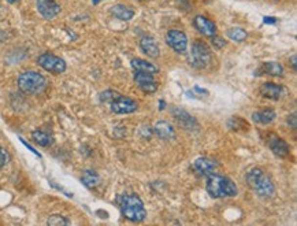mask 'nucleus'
<instances>
[{"label": "nucleus", "instance_id": "1", "mask_svg": "<svg viewBox=\"0 0 297 226\" xmlns=\"http://www.w3.org/2000/svg\"><path fill=\"white\" fill-rule=\"evenodd\" d=\"M206 189L208 195L214 199L222 198H234L238 193V189L235 184L230 178L211 173L207 176V182H206Z\"/></svg>", "mask_w": 297, "mask_h": 226}, {"label": "nucleus", "instance_id": "2", "mask_svg": "<svg viewBox=\"0 0 297 226\" xmlns=\"http://www.w3.org/2000/svg\"><path fill=\"white\" fill-rule=\"evenodd\" d=\"M118 202H119V207H121L124 217L131 222H143L147 217L144 203L137 195H134V193L122 195L118 199Z\"/></svg>", "mask_w": 297, "mask_h": 226}, {"label": "nucleus", "instance_id": "3", "mask_svg": "<svg viewBox=\"0 0 297 226\" xmlns=\"http://www.w3.org/2000/svg\"><path fill=\"white\" fill-rule=\"evenodd\" d=\"M247 182L262 198H270L276 192V186L273 184L271 178L262 169H257V167L252 169L247 174Z\"/></svg>", "mask_w": 297, "mask_h": 226}, {"label": "nucleus", "instance_id": "4", "mask_svg": "<svg viewBox=\"0 0 297 226\" xmlns=\"http://www.w3.org/2000/svg\"><path fill=\"white\" fill-rule=\"evenodd\" d=\"M18 88L26 95H39L47 88V80L40 73L28 70L18 77Z\"/></svg>", "mask_w": 297, "mask_h": 226}, {"label": "nucleus", "instance_id": "5", "mask_svg": "<svg viewBox=\"0 0 297 226\" xmlns=\"http://www.w3.org/2000/svg\"><path fill=\"white\" fill-rule=\"evenodd\" d=\"M189 62H191V66L196 68H206L211 65L212 54L206 43L200 40L194 41L189 55Z\"/></svg>", "mask_w": 297, "mask_h": 226}, {"label": "nucleus", "instance_id": "6", "mask_svg": "<svg viewBox=\"0 0 297 226\" xmlns=\"http://www.w3.org/2000/svg\"><path fill=\"white\" fill-rule=\"evenodd\" d=\"M39 66L52 74H62L66 71V62L54 54H42L37 58Z\"/></svg>", "mask_w": 297, "mask_h": 226}, {"label": "nucleus", "instance_id": "7", "mask_svg": "<svg viewBox=\"0 0 297 226\" xmlns=\"http://www.w3.org/2000/svg\"><path fill=\"white\" fill-rule=\"evenodd\" d=\"M111 111L115 114H131L138 110V103L130 97L118 95L112 102L110 103Z\"/></svg>", "mask_w": 297, "mask_h": 226}, {"label": "nucleus", "instance_id": "8", "mask_svg": "<svg viewBox=\"0 0 297 226\" xmlns=\"http://www.w3.org/2000/svg\"><path fill=\"white\" fill-rule=\"evenodd\" d=\"M166 41L170 47L173 48L175 52L184 54L188 48V37L187 34L177 29L169 30L166 34Z\"/></svg>", "mask_w": 297, "mask_h": 226}, {"label": "nucleus", "instance_id": "9", "mask_svg": "<svg viewBox=\"0 0 297 226\" xmlns=\"http://www.w3.org/2000/svg\"><path fill=\"white\" fill-rule=\"evenodd\" d=\"M134 81L137 87L144 93H153L158 90V82L153 78V74L149 73H143V71H136L134 73Z\"/></svg>", "mask_w": 297, "mask_h": 226}, {"label": "nucleus", "instance_id": "10", "mask_svg": "<svg viewBox=\"0 0 297 226\" xmlns=\"http://www.w3.org/2000/svg\"><path fill=\"white\" fill-rule=\"evenodd\" d=\"M37 10L45 20H52L61 13V6L55 0H37Z\"/></svg>", "mask_w": 297, "mask_h": 226}, {"label": "nucleus", "instance_id": "11", "mask_svg": "<svg viewBox=\"0 0 297 226\" xmlns=\"http://www.w3.org/2000/svg\"><path fill=\"white\" fill-rule=\"evenodd\" d=\"M140 48L147 56L156 59L160 55V48L158 45V41L153 39L152 36H144L140 39Z\"/></svg>", "mask_w": 297, "mask_h": 226}, {"label": "nucleus", "instance_id": "12", "mask_svg": "<svg viewBox=\"0 0 297 226\" xmlns=\"http://www.w3.org/2000/svg\"><path fill=\"white\" fill-rule=\"evenodd\" d=\"M267 143H269L270 150L273 151V154L276 155V157L285 158L289 155V152H290L289 144L286 143L283 138H281V137L270 136L269 141H267Z\"/></svg>", "mask_w": 297, "mask_h": 226}, {"label": "nucleus", "instance_id": "13", "mask_svg": "<svg viewBox=\"0 0 297 226\" xmlns=\"http://www.w3.org/2000/svg\"><path fill=\"white\" fill-rule=\"evenodd\" d=\"M194 27L200 32L203 36L206 37H212L216 34V25H215L212 21H210L203 15H197L193 21Z\"/></svg>", "mask_w": 297, "mask_h": 226}, {"label": "nucleus", "instance_id": "14", "mask_svg": "<svg viewBox=\"0 0 297 226\" xmlns=\"http://www.w3.org/2000/svg\"><path fill=\"white\" fill-rule=\"evenodd\" d=\"M282 85H278L274 82H266L260 87V95L270 100H279L282 97Z\"/></svg>", "mask_w": 297, "mask_h": 226}, {"label": "nucleus", "instance_id": "15", "mask_svg": "<svg viewBox=\"0 0 297 226\" xmlns=\"http://www.w3.org/2000/svg\"><path fill=\"white\" fill-rule=\"evenodd\" d=\"M216 162L210 159V158H199L196 159L193 163V170L200 174V176H208L211 173H214V170L216 169Z\"/></svg>", "mask_w": 297, "mask_h": 226}, {"label": "nucleus", "instance_id": "16", "mask_svg": "<svg viewBox=\"0 0 297 226\" xmlns=\"http://www.w3.org/2000/svg\"><path fill=\"white\" fill-rule=\"evenodd\" d=\"M131 68H134V71H143V73H149V74H156L159 73V68L155 66L153 63H149L145 59H140V58H134L130 62Z\"/></svg>", "mask_w": 297, "mask_h": 226}, {"label": "nucleus", "instance_id": "17", "mask_svg": "<svg viewBox=\"0 0 297 226\" xmlns=\"http://www.w3.org/2000/svg\"><path fill=\"white\" fill-rule=\"evenodd\" d=\"M153 132L156 133V136L163 138V140H170V138L175 137V132H174L173 126L166 121H159V122L155 123Z\"/></svg>", "mask_w": 297, "mask_h": 226}, {"label": "nucleus", "instance_id": "18", "mask_svg": "<svg viewBox=\"0 0 297 226\" xmlns=\"http://www.w3.org/2000/svg\"><path fill=\"white\" fill-rule=\"evenodd\" d=\"M276 118V111L273 109H264L260 111H255L252 114V119L256 123H260V125H269Z\"/></svg>", "mask_w": 297, "mask_h": 226}, {"label": "nucleus", "instance_id": "19", "mask_svg": "<svg viewBox=\"0 0 297 226\" xmlns=\"http://www.w3.org/2000/svg\"><path fill=\"white\" fill-rule=\"evenodd\" d=\"M111 14L117 18V20L121 21H130L133 17H134V11L131 7L125 6V4H117L111 8Z\"/></svg>", "mask_w": 297, "mask_h": 226}, {"label": "nucleus", "instance_id": "20", "mask_svg": "<svg viewBox=\"0 0 297 226\" xmlns=\"http://www.w3.org/2000/svg\"><path fill=\"white\" fill-rule=\"evenodd\" d=\"M173 114H174V118H175L181 126H184L185 129H192L194 125H196V121H194L193 116L189 115L187 111H184V110L174 109Z\"/></svg>", "mask_w": 297, "mask_h": 226}, {"label": "nucleus", "instance_id": "21", "mask_svg": "<svg viewBox=\"0 0 297 226\" xmlns=\"http://www.w3.org/2000/svg\"><path fill=\"white\" fill-rule=\"evenodd\" d=\"M32 137H33V141L37 143L42 147H49L51 144L54 143V137L49 132H45V130L37 129L32 133Z\"/></svg>", "mask_w": 297, "mask_h": 226}, {"label": "nucleus", "instance_id": "22", "mask_svg": "<svg viewBox=\"0 0 297 226\" xmlns=\"http://www.w3.org/2000/svg\"><path fill=\"white\" fill-rule=\"evenodd\" d=\"M259 71H262L264 74L273 75V77H282L283 75L282 65L276 63V62H266V63H263V66L260 68Z\"/></svg>", "mask_w": 297, "mask_h": 226}, {"label": "nucleus", "instance_id": "23", "mask_svg": "<svg viewBox=\"0 0 297 226\" xmlns=\"http://www.w3.org/2000/svg\"><path fill=\"white\" fill-rule=\"evenodd\" d=\"M81 181L88 188H96L97 185L100 184V177L95 170H85L81 177Z\"/></svg>", "mask_w": 297, "mask_h": 226}, {"label": "nucleus", "instance_id": "24", "mask_svg": "<svg viewBox=\"0 0 297 226\" xmlns=\"http://www.w3.org/2000/svg\"><path fill=\"white\" fill-rule=\"evenodd\" d=\"M228 37L230 40L237 41V43H242L248 37V33L242 29V27H232L228 30Z\"/></svg>", "mask_w": 297, "mask_h": 226}, {"label": "nucleus", "instance_id": "25", "mask_svg": "<svg viewBox=\"0 0 297 226\" xmlns=\"http://www.w3.org/2000/svg\"><path fill=\"white\" fill-rule=\"evenodd\" d=\"M47 225L49 226H64V225H70V221L66 217H63V215H59V214H56V215H51L48 218V221H47Z\"/></svg>", "mask_w": 297, "mask_h": 226}, {"label": "nucleus", "instance_id": "26", "mask_svg": "<svg viewBox=\"0 0 297 226\" xmlns=\"http://www.w3.org/2000/svg\"><path fill=\"white\" fill-rule=\"evenodd\" d=\"M118 95H119V93H118V92H114V90H106V92H103V93L100 95V100L104 103H111Z\"/></svg>", "mask_w": 297, "mask_h": 226}, {"label": "nucleus", "instance_id": "27", "mask_svg": "<svg viewBox=\"0 0 297 226\" xmlns=\"http://www.w3.org/2000/svg\"><path fill=\"white\" fill-rule=\"evenodd\" d=\"M211 39V43H212V45H214L215 48H218V49H221V48H223L225 45H226V41L223 40L222 37H218L216 34L215 36H212V37H210Z\"/></svg>", "mask_w": 297, "mask_h": 226}, {"label": "nucleus", "instance_id": "28", "mask_svg": "<svg viewBox=\"0 0 297 226\" xmlns=\"http://www.w3.org/2000/svg\"><path fill=\"white\" fill-rule=\"evenodd\" d=\"M8 159H10V158H8L7 151L0 147V169L4 167V166L8 163Z\"/></svg>", "mask_w": 297, "mask_h": 226}, {"label": "nucleus", "instance_id": "29", "mask_svg": "<svg viewBox=\"0 0 297 226\" xmlns=\"http://www.w3.org/2000/svg\"><path fill=\"white\" fill-rule=\"evenodd\" d=\"M289 122H292V128H295V129H296V115H295V114H292V116H289L288 123Z\"/></svg>", "mask_w": 297, "mask_h": 226}, {"label": "nucleus", "instance_id": "30", "mask_svg": "<svg viewBox=\"0 0 297 226\" xmlns=\"http://www.w3.org/2000/svg\"><path fill=\"white\" fill-rule=\"evenodd\" d=\"M296 55H293V56H292V66H293V68H295V70H296L297 68V63H296Z\"/></svg>", "mask_w": 297, "mask_h": 226}, {"label": "nucleus", "instance_id": "31", "mask_svg": "<svg viewBox=\"0 0 297 226\" xmlns=\"http://www.w3.org/2000/svg\"><path fill=\"white\" fill-rule=\"evenodd\" d=\"M264 22H266V23H274V22H276V18H264Z\"/></svg>", "mask_w": 297, "mask_h": 226}, {"label": "nucleus", "instance_id": "32", "mask_svg": "<svg viewBox=\"0 0 297 226\" xmlns=\"http://www.w3.org/2000/svg\"><path fill=\"white\" fill-rule=\"evenodd\" d=\"M100 1H103V0H92V3H93V4H99Z\"/></svg>", "mask_w": 297, "mask_h": 226}, {"label": "nucleus", "instance_id": "33", "mask_svg": "<svg viewBox=\"0 0 297 226\" xmlns=\"http://www.w3.org/2000/svg\"><path fill=\"white\" fill-rule=\"evenodd\" d=\"M8 3H13V4H14V3H18V1H20V0H7Z\"/></svg>", "mask_w": 297, "mask_h": 226}]
</instances>
